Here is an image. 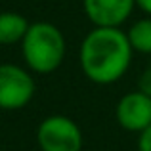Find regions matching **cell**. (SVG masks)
Returning a JSON list of instances; mask_svg holds the SVG:
<instances>
[{
    "mask_svg": "<svg viewBox=\"0 0 151 151\" xmlns=\"http://www.w3.org/2000/svg\"><path fill=\"white\" fill-rule=\"evenodd\" d=\"M84 136L67 115L44 117L37 126V145L40 151H82Z\"/></svg>",
    "mask_w": 151,
    "mask_h": 151,
    "instance_id": "cell-3",
    "label": "cell"
},
{
    "mask_svg": "<svg viewBox=\"0 0 151 151\" xmlns=\"http://www.w3.org/2000/svg\"><path fill=\"white\" fill-rule=\"evenodd\" d=\"M126 37L134 52L151 55V17L145 15V17L138 19L136 23H132L130 29L126 31Z\"/></svg>",
    "mask_w": 151,
    "mask_h": 151,
    "instance_id": "cell-8",
    "label": "cell"
},
{
    "mask_svg": "<svg viewBox=\"0 0 151 151\" xmlns=\"http://www.w3.org/2000/svg\"><path fill=\"white\" fill-rule=\"evenodd\" d=\"M134 50L121 27H94L81 42L78 63L90 82L100 86L119 82L130 69Z\"/></svg>",
    "mask_w": 151,
    "mask_h": 151,
    "instance_id": "cell-1",
    "label": "cell"
},
{
    "mask_svg": "<svg viewBox=\"0 0 151 151\" xmlns=\"http://www.w3.org/2000/svg\"><path fill=\"white\" fill-rule=\"evenodd\" d=\"M136 8V0H82L84 15L94 27H122Z\"/></svg>",
    "mask_w": 151,
    "mask_h": 151,
    "instance_id": "cell-6",
    "label": "cell"
},
{
    "mask_svg": "<svg viewBox=\"0 0 151 151\" xmlns=\"http://www.w3.org/2000/svg\"><path fill=\"white\" fill-rule=\"evenodd\" d=\"M138 90H142L144 94L151 96V67H147V69L142 73L140 81H138Z\"/></svg>",
    "mask_w": 151,
    "mask_h": 151,
    "instance_id": "cell-10",
    "label": "cell"
},
{
    "mask_svg": "<svg viewBox=\"0 0 151 151\" xmlns=\"http://www.w3.org/2000/svg\"><path fill=\"white\" fill-rule=\"evenodd\" d=\"M136 8L151 17V0H136Z\"/></svg>",
    "mask_w": 151,
    "mask_h": 151,
    "instance_id": "cell-11",
    "label": "cell"
},
{
    "mask_svg": "<svg viewBox=\"0 0 151 151\" xmlns=\"http://www.w3.org/2000/svg\"><path fill=\"white\" fill-rule=\"evenodd\" d=\"M115 121L126 132H144L151 124V96L142 90H132L121 96L115 105Z\"/></svg>",
    "mask_w": 151,
    "mask_h": 151,
    "instance_id": "cell-5",
    "label": "cell"
},
{
    "mask_svg": "<svg viewBox=\"0 0 151 151\" xmlns=\"http://www.w3.org/2000/svg\"><path fill=\"white\" fill-rule=\"evenodd\" d=\"M67 54V40L58 25L50 21H35L21 40L23 63L31 73L50 75L61 67Z\"/></svg>",
    "mask_w": 151,
    "mask_h": 151,
    "instance_id": "cell-2",
    "label": "cell"
},
{
    "mask_svg": "<svg viewBox=\"0 0 151 151\" xmlns=\"http://www.w3.org/2000/svg\"><path fill=\"white\" fill-rule=\"evenodd\" d=\"M37 84L27 67L15 63H0V109L19 111L35 98Z\"/></svg>",
    "mask_w": 151,
    "mask_h": 151,
    "instance_id": "cell-4",
    "label": "cell"
},
{
    "mask_svg": "<svg viewBox=\"0 0 151 151\" xmlns=\"http://www.w3.org/2000/svg\"><path fill=\"white\" fill-rule=\"evenodd\" d=\"M138 151H151V124L138 134Z\"/></svg>",
    "mask_w": 151,
    "mask_h": 151,
    "instance_id": "cell-9",
    "label": "cell"
},
{
    "mask_svg": "<svg viewBox=\"0 0 151 151\" xmlns=\"http://www.w3.org/2000/svg\"><path fill=\"white\" fill-rule=\"evenodd\" d=\"M29 25V19L19 12H0V44H21Z\"/></svg>",
    "mask_w": 151,
    "mask_h": 151,
    "instance_id": "cell-7",
    "label": "cell"
}]
</instances>
